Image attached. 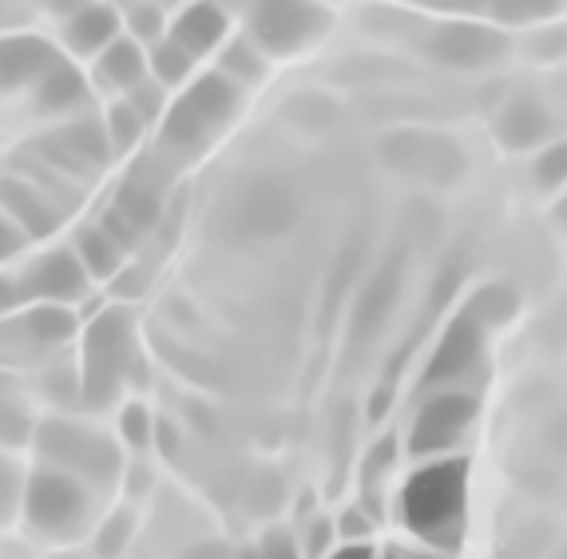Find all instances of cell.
<instances>
[{"instance_id": "6da1fadb", "label": "cell", "mask_w": 567, "mask_h": 559, "mask_svg": "<svg viewBox=\"0 0 567 559\" xmlns=\"http://www.w3.org/2000/svg\"><path fill=\"white\" fill-rule=\"evenodd\" d=\"M468 508V460L441 456L421 465L401 488V520L436 551H453L464 536Z\"/></svg>"}, {"instance_id": "7a4b0ae2", "label": "cell", "mask_w": 567, "mask_h": 559, "mask_svg": "<svg viewBox=\"0 0 567 559\" xmlns=\"http://www.w3.org/2000/svg\"><path fill=\"white\" fill-rule=\"evenodd\" d=\"M476 421V397L473 393H436L421 405L413 421V433H409V453L413 456H449L453 448H461V441L468 436Z\"/></svg>"}, {"instance_id": "3957f363", "label": "cell", "mask_w": 567, "mask_h": 559, "mask_svg": "<svg viewBox=\"0 0 567 559\" xmlns=\"http://www.w3.org/2000/svg\"><path fill=\"white\" fill-rule=\"evenodd\" d=\"M481 353H484V325L476 322L473 313H461V318H453L449 330L441 333V342H436L433 358H429L425 373H421V385H429V389L441 385L449 393V385H456V381L476 370Z\"/></svg>"}, {"instance_id": "277c9868", "label": "cell", "mask_w": 567, "mask_h": 559, "mask_svg": "<svg viewBox=\"0 0 567 559\" xmlns=\"http://www.w3.org/2000/svg\"><path fill=\"white\" fill-rule=\"evenodd\" d=\"M235 107V87L227 80L207 76L190 87L179 100V107L167 120V139L171 143H199L207 139L210 127H218Z\"/></svg>"}, {"instance_id": "5b68a950", "label": "cell", "mask_w": 567, "mask_h": 559, "mask_svg": "<svg viewBox=\"0 0 567 559\" xmlns=\"http://www.w3.org/2000/svg\"><path fill=\"white\" fill-rule=\"evenodd\" d=\"M429 52H433L441 64L461 68V72H473V68H488L508 52V40L501 37L488 24H468V20H456L445 24L429 40Z\"/></svg>"}, {"instance_id": "8992f818", "label": "cell", "mask_w": 567, "mask_h": 559, "mask_svg": "<svg viewBox=\"0 0 567 559\" xmlns=\"http://www.w3.org/2000/svg\"><path fill=\"white\" fill-rule=\"evenodd\" d=\"M326 29V12L306 4H262L255 12V32L270 52H293Z\"/></svg>"}, {"instance_id": "52a82bcc", "label": "cell", "mask_w": 567, "mask_h": 559, "mask_svg": "<svg viewBox=\"0 0 567 559\" xmlns=\"http://www.w3.org/2000/svg\"><path fill=\"white\" fill-rule=\"evenodd\" d=\"M123 325L120 318H100L87 333V397L107 401L123 373Z\"/></svg>"}, {"instance_id": "ba28073f", "label": "cell", "mask_w": 567, "mask_h": 559, "mask_svg": "<svg viewBox=\"0 0 567 559\" xmlns=\"http://www.w3.org/2000/svg\"><path fill=\"white\" fill-rule=\"evenodd\" d=\"M40 441H44L48 456L68 460V465H80L92 476L115 473V453L104 441H95V436H87V433H76V428H68V425H48L44 433H40Z\"/></svg>"}, {"instance_id": "9c48e42d", "label": "cell", "mask_w": 567, "mask_h": 559, "mask_svg": "<svg viewBox=\"0 0 567 559\" xmlns=\"http://www.w3.org/2000/svg\"><path fill=\"white\" fill-rule=\"evenodd\" d=\"M398 294H401V262L389 258L378 275H373V282L365 286L358 310H353V342H365L369 333H378L385 325L389 310L398 306Z\"/></svg>"}, {"instance_id": "30bf717a", "label": "cell", "mask_w": 567, "mask_h": 559, "mask_svg": "<svg viewBox=\"0 0 567 559\" xmlns=\"http://www.w3.org/2000/svg\"><path fill=\"white\" fill-rule=\"evenodd\" d=\"M496 132H501L504 147H512V152H528V147H536V143L548 139L551 120H548V112H544L539 100H532V95H516L512 104H504Z\"/></svg>"}, {"instance_id": "8fae6325", "label": "cell", "mask_w": 567, "mask_h": 559, "mask_svg": "<svg viewBox=\"0 0 567 559\" xmlns=\"http://www.w3.org/2000/svg\"><path fill=\"white\" fill-rule=\"evenodd\" d=\"M80 493L76 484L60 480V476H37L29 488V516L40 528H64L80 516Z\"/></svg>"}, {"instance_id": "7c38bea8", "label": "cell", "mask_w": 567, "mask_h": 559, "mask_svg": "<svg viewBox=\"0 0 567 559\" xmlns=\"http://www.w3.org/2000/svg\"><path fill=\"white\" fill-rule=\"evenodd\" d=\"M24 290H32L40 298H76L84 290V275L68 255H52L24 278Z\"/></svg>"}, {"instance_id": "4fadbf2b", "label": "cell", "mask_w": 567, "mask_h": 559, "mask_svg": "<svg viewBox=\"0 0 567 559\" xmlns=\"http://www.w3.org/2000/svg\"><path fill=\"white\" fill-rule=\"evenodd\" d=\"M223 29H227L223 12L210 9V4H199V9L183 12V20L175 24V44H179L187 56H199V52H207V48L218 44Z\"/></svg>"}, {"instance_id": "5bb4252c", "label": "cell", "mask_w": 567, "mask_h": 559, "mask_svg": "<svg viewBox=\"0 0 567 559\" xmlns=\"http://www.w3.org/2000/svg\"><path fill=\"white\" fill-rule=\"evenodd\" d=\"M104 72L112 84H123V87H140L143 80V56L140 48L132 44V40H120V44L107 48L104 56Z\"/></svg>"}, {"instance_id": "9a60e30c", "label": "cell", "mask_w": 567, "mask_h": 559, "mask_svg": "<svg viewBox=\"0 0 567 559\" xmlns=\"http://www.w3.org/2000/svg\"><path fill=\"white\" fill-rule=\"evenodd\" d=\"M48 64V52L44 44L37 40H17V44H4L0 48V76H24V72H37V68Z\"/></svg>"}, {"instance_id": "2e32d148", "label": "cell", "mask_w": 567, "mask_h": 559, "mask_svg": "<svg viewBox=\"0 0 567 559\" xmlns=\"http://www.w3.org/2000/svg\"><path fill=\"white\" fill-rule=\"evenodd\" d=\"M512 310H516L512 290H504V286H488V290H481V294L468 302V310L464 313H473L484 330H492V325H501L504 318H512Z\"/></svg>"}, {"instance_id": "e0dca14e", "label": "cell", "mask_w": 567, "mask_h": 559, "mask_svg": "<svg viewBox=\"0 0 567 559\" xmlns=\"http://www.w3.org/2000/svg\"><path fill=\"white\" fill-rule=\"evenodd\" d=\"M112 37H115V17L107 9H87L84 17H76V24H72V40H76L80 52H92V48H100Z\"/></svg>"}, {"instance_id": "ac0fdd59", "label": "cell", "mask_w": 567, "mask_h": 559, "mask_svg": "<svg viewBox=\"0 0 567 559\" xmlns=\"http://www.w3.org/2000/svg\"><path fill=\"white\" fill-rule=\"evenodd\" d=\"M536 183L544 190H556L567 183V139L551 143V147H544V155L536 159Z\"/></svg>"}, {"instance_id": "d6986e66", "label": "cell", "mask_w": 567, "mask_h": 559, "mask_svg": "<svg viewBox=\"0 0 567 559\" xmlns=\"http://www.w3.org/2000/svg\"><path fill=\"white\" fill-rule=\"evenodd\" d=\"M84 258L87 266H92V275H112L115 262H120V247H115V238L107 235V230H92V235H84Z\"/></svg>"}, {"instance_id": "ffe728a7", "label": "cell", "mask_w": 567, "mask_h": 559, "mask_svg": "<svg viewBox=\"0 0 567 559\" xmlns=\"http://www.w3.org/2000/svg\"><path fill=\"white\" fill-rule=\"evenodd\" d=\"M0 190H4V195H9V203L20 210V218H24V222H29V230H37V235H40V230H48V227H52V215H48V210L40 207L37 199H32L29 190H20V187H0Z\"/></svg>"}, {"instance_id": "44dd1931", "label": "cell", "mask_w": 567, "mask_h": 559, "mask_svg": "<svg viewBox=\"0 0 567 559\" xmlns=\"http://www.w3.org/2000/svg\"><path fill=\"white\" fill-rule=\"evenodd\" d=\"M80 76L76 72H68V68H56V72H48V84H44V100L48 104H72L80 100Z\"/></svg>"}, {"instance_id": "7402d4cb", "label": "cell", "mask_w": 567, "mask_h": 559, "mask_svg": "<svg viewBox=\"0 0 567 559\" xmlns=\"http://www.w3.org/2000/svg\"><path fill=\"white\" fill-rule=\"evenodd\" d=\"M68 147L80 155L84 163H100L104 159V139H100V132H95L92 124L76 127V132H68Z\"/></svg>"}, {"instance_id": "603a6c76", "label": "cell", "mask_w": 567, "mask_h": 559, "mask_svg": "<svg viewBox=\"0 0 567 559\" xmlns=\"http://www.w3.org/2000/svg\"><path fill=\"white\" fill-rule=\"evenodd\" d=\"M492 17L496 20H520V24H532V20H548L556 12V4H532V0H516V4H492Z\"/></svg>"}, {"instance_id": "cb8c5ba5", "label": "cell", "mask_w": 567, "mask_h": 559, "mask_svg": "<svg viewBox=\"0 0 567 559\" xmlns=\"http://www.w3.org/2000/svg\"><path fill=\"white\" fill-rule=\"evenodd\" d=\"M68 330H72V318L60 310H37L29 318V333H37V338H64Z\"/></svg>"}, {"instance_id": "d4e9b609", "label": "cell", "mask_w": 567, "mask_h": 559, "mask_svg": "<svg viewBox=\"0 0 567 559\" xmlns=\"http://www.w3.org/2000/svg\"><path fill=\"white\" fill-rule=\"evenodd\" d=\"M190 68V56L183 52L179 44H167L155 52V72H159L163 80H183V72Z\"/></svg>"}, {"instance_id": "484cf974", "label": "cell", "mask_w": 567, "mask_h": 559, "mask_svg": "<svg viewBox=\"0 0 567 559\" xmlns=\"http://www.w3.org/2000/svg\"><path fill=\"white\" fill-rule=\"evenodd\" d=\"M135 127H140V115H135V107L132 104L115 107V112H112V135H115V143H120V147H127V143L135 139Z\"/></svg>"}, {"instance_id": "4316f807", "label": "cell", "mask_w": 567, "mask_h": 559, "mask_svg": "<svg viewBox=\"0 0 567 559\" xmlns=\"http://www.w3.org/2000/svg\"><path fill=\"white\" fill-rule=\"evenodd\" d=\"M246 559H298V551H293L290 536H266V544L255 551V556H246Z\"/></svg>"}, {"instance_id": "83f0119b", "label": "cell", "mask_w": 567, "mask_h": 559, "mask_svg": "<svg viewBox=\"0 0 567 559\" xmlns=\"http://www.w3.org/2000/svg\"><path fill=\"white\" fill-rule=\"evenodd\" d=\"M123 433L132 436L135 445H143V441H147V413H143L140 405H132L127 413H123Z\"/></svg>"}, {"instance_id": "f1b7e54d", "label": "cell", "mask_w": 567, "mask_h": 559, "mask_svg": "<svg viewBox=\"0 0 567 559\" xmlns=\"http://www.w3.org/2000/svg\"><path fill=\"white\" fill-rule=\"evenodd\" d=\"M135 115H140V120H143V115H152L155 112V107H159V92H155V87H135Z\"/></svg>"}, {"instance_id": "f546056e", "label": "cell", "mask_w": 567, "mask_h": 559, "mask_svg": "<svg viewBox=\"0 0 567 559\" xmlns=\"http://www.w3.org/2000/svg\"><path fill=\"white\" fill-rule=\"evenodd\" d=\"M120 536H127V520H112V528L104 531V540H100V548H104V556H112L115 551V540H120Z\"/></svg>"}, {"instance_id": "4dcf8cb0", "label": "cell", "mask_w": 567, "mask_h": 559, "mask_svg": "<svg viewBox=\"0 0 567 559\" xmlns=\"http://www.w3.org/2000/svg\"><path fill=\"white\" fill-rule=\"evenodd\" d=\"M330 559H373V548H365V544H346V548H338Z\"/></svg>"}, {"instance_id": "1f68e13d", "label": "cell", "mask_w": 567, "mask_h": 559, "mask_svg": "<svg viewBox=\"0 0 567 559\" xmlns=\"http://www.w3.org/2000/svg\"><path fill=\"white\" fill-rule=\"evenodd\" d=\"M9 500H12V476H9V468L0 465V516H4Z\"/></svg>"}, {"instance_id": "d6a6232c", "label": "cell", "mask_w": 567, "mask_h": 559, "mask_svg": "<svg viewBox=\"0 0 567 559\" xmlns=\"http://www.w3.org/2000/svg\"><path fill=\"white\" fill-rule=\"evenodd\" d=\"M326 544H330V528H326V524H318V528L310 531V551L318 556V551H326Z\"/></svg>"}, {"instance_id": "836d02e7", "label": "cell", "mask_w": 567, "mask_h": 559, "mask_svg": "<svg viewBox=\"0 0 567 559\" xmlns=\"http://www.w3.org/2000/svg\"><path fill=\"white\" fill-rule=\"evenodd\" d=\"M135 29L155 32V29H159V12H135Z\"/></svg>"}, {"instance_id": "e575fe53", "label": "cell", "mask_w": 567, "mask_h": 559, "mask_svg": "<svg viewBox=\"0 0 567 559\" xmlns=\"http://www.w3.org/2000/svg\"><path fill=\"white\" fill-rule=\"evenodd\" d=\"M12 250H17V235H12V230L0 222V255H12Z\"/></svg>"}, {"instance_id": "d590c367", "label": "cell", "mask_w": 567, "mask_h": 559, "mask_svg": "<svg viewBox=\"0 0 567 559\" xmlns=\"http://www.w3.org/2000/svg\"><path fill=\"white\" fill-rule=\"evenodd\" d=\"M353 516L358 513H350V520H341V536H361V531H365V524L353 520Z\"/></svg>"}, {"instance_id": "8d00e7d4", "label": "cell", "mask_w": 567, "mask_h": 559, "mask_svg": "<svg viewBox=\"0 0 567 559\" xmlns=\"http://www.w3.org/2000/svg\"><path fill=\"white\" fill-rule=\"evenodd\" d=\"M12 298H17L12 282H4V278H0V310H4V306H12Z\"/></svg>"}, {"instance_id": "74e56055", "label": "cell", "mask_w": 567, "mask_h": 559, "mask_svg": "<svg viewBox=\"0 0 567 559\" xmlns=\"http://www.w3.org/2000/svg\"><path fill=\"white\" fill-rule=\"evenodd\" d=\"M409 559H445L441 551H416V556H409Z\"/></svg>"}, {"instance_id": "f35d334b", "label": "cell", "mask_w": 567, "mask_h": 559, "mask_svg": "<svg viewBox=\"0 0 567 559\" xmlns=\"http://www.w3.org/2000/svg\"><path fill=\"white\" fill-rule=\"evenodd\" d=\"M389 559H398V556H389Z\"/></svg>"}]
</instances>
